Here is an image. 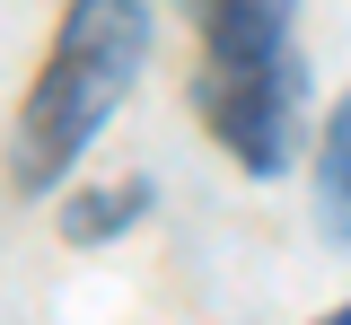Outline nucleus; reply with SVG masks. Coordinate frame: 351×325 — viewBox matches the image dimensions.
<instances>
[{
  "label": "nucleus",
  "mask_w": 351,
  "mask_h": 325,
  "mask_svg": "<svg viewBox=\"0 0 351 325\" xmlns=\"http://www.w3.org/2000/svg\"><path fill=\"white\" fill-rule=\"evenodd\" d=\"M141 62H149V9H141V0H71L36 97L18 106L9 176H18L27 193L53 185L88 141L106 132V115L123 106V88L141 80Z\"/></svg>",
  "instance_id": "nucleus-1"
},
{
  "label": "nucleus",
  "mask_w": 351,
  "mask_h": 325,
  "mask_svg": "<svg viewBox=\"0 0 351 325\" xmlns=\"http://www.w3.org/2000/svg\"><path fill=\"white\" fill-rule=\"evenodd\" d=\"M202 123L219 132V149L246 167V176H281L299 158V106H307V80H299V53L281 45L272 62H246V71H202Z\"/></svg>",
  "instance_id": "nucleus-2"
},
{
  "label": "nucleus",
  "mask_w": 351,
  "mask_h": 325,
  "mask_svg": "<svg viewBox=\"0 0 351 325\" xmlns=\"http://www.w3.org/2000/svg\"><path fill=\"white\" fill-rule=\"evenodd\" d=\"M202 27V71H246L290 45V0H184Z\"/></svg>",
  "instance_id": "nucleus-3"
},
{
  "label": "nucleus",
  "mask_w": 351,
  "mask_h": 325,
  "mask_svg": "<svg viewBox=\"0 0 351 325\" xmlns=\"http://www.w3.org/2000/svg\"><path fill=\"white\" fill-rule=\"evenodd\" d=\"M316 211H325L334 246H351V97L325 115V132H316Z\"/></svg>",
  "instance_id": "nucleus-4"
},
{
  "label": "nucleus",
  "mask_w": 351,
  "mask_h": 325,
  "mask_svg": "<svg viewBox=\"0 0 351 325\" xmlns=\"http://www.w3.org/2000/svg\"><path fill=\"white\" fill-rule=\"evenodd\" d=\"M141 202H149V185H141V176H132V185H114V193H80V202L62 211V237H71V246H97V237L132 229V220H141Z\"/></svg>",
  "instance_id": "nucleus-5"
},
{
  "label": "nucleus",
  "mask_w": 351,
  "mask_h": 325,
  "mask_svg": "<svg viewBox=\"0 0 351 325\" xmlns=\"http://www.w3.org/2000/svg\"><path fill=\"white\" fill-rule=\"evenodd\" d=\"M316 325H351V308H334V317H316Z\"/></svg>",
  "instance_id": "nucleus-6"
}]
</instances>
